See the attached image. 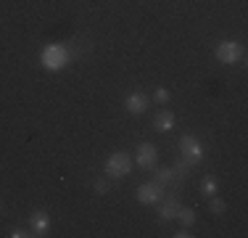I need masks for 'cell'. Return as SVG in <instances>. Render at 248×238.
<instances>
[{"mask_svg":"<svg viewBox=\"0 0 248 238\" xmlns=\"http://www.w3.org/2000/svg\"><path fill=\"white\" fill-rule=\"evenodd\" d=\"M156 162H158V148L153 143H140L138 146V164L143 170H153Z\"/></svg>","mask_w":248,"mask_h":238,"instance_id":"6","label":"cell"},{"mask_svg":"<svg viewBox=\"0 0 248 238\" xmlns=\"http://www.w3.org/2000/svg\"><path fill=\"white\" fill-rule=\"evenodd\" d=\"M153 127H156L158 133H172V130H174V114L169 109L158 111V114L153 117Z\"/></svg>","mask_w":248,"mask_h":238,"instance_id":"9","label":"cell"},{"mask_svg":"<svg viewBox=\"0 0 248 238\" xmlns=\"http://www.w3.org/2000/svg\"><path fill=\"white\" fill-rule=\"evenodd\" d=\"M95 193L106 196V193H108V183H106V180H95Z\"/></svg>","mask_w":248,"mask_h":238,"instance_id":"17","label":"cell"},{"mask_svg":"<svg viewBox=\"0 0 248 238\" xmlns=\"http://www.w3.org/2000/svg\"><path fill=\"white\" fill-rule=\"evenodd\" d=\"M217 58H219L222 64H238L240 58H243V48L240 43H235V40H224V43L217 45Z\"/></svg>","mask_w":248,"mask_h":238,"instance_id":"4","label":"cell"},{"mask_svg":"<svg viewBox=\"0 0 248 238\" xmlns=\"http://www.w3.org/2000/svg\"><path fill=\"white\" fill-rule=\"evenodd\" d=\"M124 106H127L129 114H143V111H148V98L143 93H129L124 98Z\"/></svg>","mask_w":248,"mask_h":238,"instance_id":"7","label":"cell"},{"mask_svg":"<svg viewBox=\"0 0 248 238\" xmlns=\"http://www.w3.org/2000/svg\"><path fill=\"white\" fill-rule=\"evenodd\" d=\"M190 167H193V164H187L185 159H180V162H177V164L172 167V172H174V180H185V177H187V172H190Z\"/></svg>","mask_w":248,"mask_h":238,"instance_id":"12","label":"cell"},{"mask_svg":"<svg viewBox=\"0 0 248 238\" xmlns=\"http://www.w3.org/2000/svg\"><path fill=\"white\" fill-rule=\"evenodd\" d=\"M29 225H32L34 236H48V230H50V217H48L45 212H32Z\"/></svg>","mask_w":248,"mask_h":238,"instance_id":"8","label":"cell"},{"mask_svg":"<svg viewBox=\"0 0 248 238\" xmlns=\"http://www.w3.org/2000/svg\"><path fill=\"white\" fill-rule=\"evenodd\" d=\"M164 199V186L161 183H143V186L138 188V201L140 204H156V201Z\"/></svg>","mask_w":248,"mask_h":238,"instance_id":"5","label":"cell"},{"mask_svg":"<svg viewBox=\"0 0 248 238\" xmlns=\"http://www.w3.org/2000/svg\"><path fill=\"white\" fill-rule=\"evenodd\" d=\"M174 236H177V238H190L193 233H190V230H187V228H182V230H177Z\"/></svg>","mask_w":248,"mask_h":238,"instance_id":"19","label":"cell"},{"mask_svg":"<svg viewBox=\"0 0 248 238\" xmlns=\"http://www.w3.org/2000/svg\"><path fill=\"white\" fill-rule=\"evenodd\" d=\"M201 188H203V193H206V196H214V193H217V180H214L211 175H206V177H203V183H201Z\"/></svg>","mask_w":248,"mask_h":238,"instance_id":"14","label":"cell"},{"mask_svg":"<svg viewBox=\"0 0 248 238\" xmlns=\"http://www.w3.org/2000/svg\"><path fill=\"white\" fill-rule=\"evenodd\" d=\"M177 220H180L185 228H193V222H196V212H193V209H182V206H180V212H177Z\"/></svg>","mask_w":248,"mask_h":238,"instance_id":"13","label":"cell"},{"mask_svg":"<svg viewBox=\"0 0 248 238\" xmlns=\"http://www.w3.org/2000/svg\"><path fill=\"white\" fill-rule=\"evenodd\" d=\"M11 236H14V238H27V236H32V233H24V230L16 228V230H11Z\"/></svg>","mask_w":248,"mask_h":238,"instance_id":"18","label":"cell"},{"mask_svg":"<svg viewBox=\"0 0 248 238\" xmlns=\"http://www.w3.org/2000/svg\"><path fill=\"white\" fill-rule=\"evenodd\" d=\"M180 151H182V159L187 164H198L203 159V146L196 135H182L180 138Z\"/></svg>","mask_w":248,"mask_h":238,"instance_id":"3","label":"cell"},{"mask_svg":"<svg viewBox=\"0 0 248 238\" xmlns=\"http://www.w3.org/2000/svg\"><path fill=\"white\" fill-rule=\"evenodd\" d=\"M209 199H211V214H217V217H219V214H224V201L222 199H217V193L214 196H209Z\"/></svg>","mask_w":248,"mask_h":238,"instance_id":"15","label":"cell"},{"mask_svg":"<svg viewBox=\"0 0 248 238\" xmlns=\"http://www.w3.org/2000/svg\"><path fill=\"white\" fill-rule=\"evenodd\" d=\"M129 172H132V159H129L124 151L111 153L108 162H106V175L114 177V180H122V177L129 175Z\"/></svg>","mask_w":248,"mask_h":238,"instance_id":"2","label":"cell"},{"mask_svg":"<svg viewBox=\"0 0 248 238\" xmlns=\"http://www.w3.org/2000/svg\"><path fill=\"white\" fill-rule=\"evenodd\" d=\"M153 175H156V183H161V186H167V183L174 180L172 167H164V170H156V167H153Z\"/></svg>","mask_w":248,"mask_h":238,"instance_id":"11","label":"cell"},{"mask_svg":"<svg viewBox=\"0 0 248 238\" xmlns=\"http://www.w3.org/2000/svg\"><path fill=\"white\" fill-rule=\"evenodd\" d=\"M72 61V53H69L66 45H58V43H50L43 48V67L50 69V71H61L69 67Z\"/></svg>","mask_w":248,"mask_h":238,"instance_id":"1","label":"cell"},{"mask_svg":"<svg viewBox=\"0 0 248 238\" xmlns=\"http://www.w3.org/2000/svg\"><path fill=\"white\" fill-rule=\"evenodd\" d=\"M177 212H180V201H177V196H172V199H169L167 204L158 209V217L167 222V220H174V217H177Z\"/></svg>","mask_w":248,"mask_h":238,"instance_id":"10","label":"cell"},{"mask_svg":"<svg viewBox=\"0 0 248 238\" xmlns=\"http://www.w3.org/2000/svg\"><path fill=\"white\" fill-rule=\"evenodd\" d=\"M153 98H156V103H167V101H169V90H164V87H158V90L153 93Z\"/></svg>","mask_w":248,"mask_h":238,"instance_id":"16","label":"cell"}]
</instances>
